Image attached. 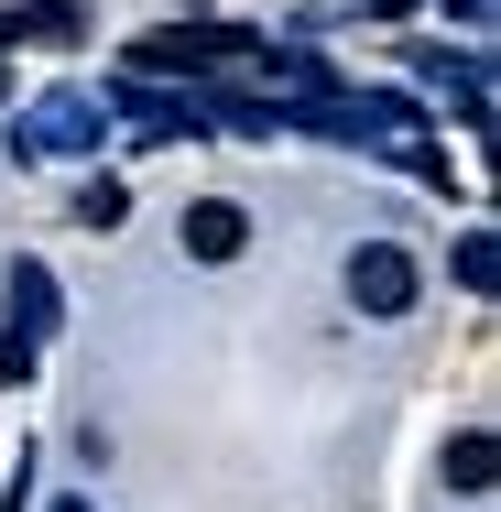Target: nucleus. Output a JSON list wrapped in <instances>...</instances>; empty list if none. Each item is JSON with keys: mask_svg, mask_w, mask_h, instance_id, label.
Returning <instances> with one entry per match:
<instances>
[{"mask_svg": "<svg viewBox=\"0 0 501 512\" xmlns=\"http://www.w3.org/2000/svg\"><path fill=\"white\" fill-rule=\"evenodd\" d=\"M66 218H77V229H120V218H131V186H120V175H88V186L66 197Z\"/></svg>", "mask_w": 501, "mask_h": 512, "instance_id": "nucleus-4", "label": "nucleus"}, {"mask_svg": "<svg viewBox=\"0 0 501 512\" xmlns=\"http://www.w3.org/2000/svg\"><path fill=\"white\" fill-rule=\"evenodd\" d=\"M11 382H33V338H22V327H0V393H11Z\"/></svg>", "mask_w": 501, "mask_h": 512, "instance_id": "nucleus-7", "label": "nucleus"}, {"mask_svg": "<svg viewBox=\"0 0 501 512\" xmlns=\"http://www.w3.org/2000/svg\"><path fill=\"white\" fill-rule=\"evenodd\" d=\"M447 491H491V436H480V425L447 447Z\"/></svg>", "mask_w": 501, "mask_h": 512, "instance_id": "nucleus-5", "label": "nucleus"}, {"mask_svg": "<svg viewBox=\"0 0 501 512\" xmlns=\"http://www.w3.org/2000/svg\"><path fill=\"white\" fill-rule=\"evenodd\" d=\"M458 284H469V295H491V229H469V240H458Z\"/></svg>", "mask_w": 501, "mask_h": 512, "instance_id": "nucleus-6", "label": "nucleus"}, {"mask_svg": "<svg viewBox=\"0 0 501 512\" xmlns=\"http://www.w3.org/2000/svg\"><path fill=\"white\" fill-rule=\"evenodd\" d=\"M11 316H22V338L55 327V273H44V262H11Z\"/></svg>", "mask_w": 501, "mask_h": 512, "instance_id": "nucleus-3", "label": "nucleus"}, {"mask_svg": "<svg viewBox=\"0 0 501 512\" xmlns=\"http://www.w3.org/2000/svg\"><path fill=\"white\" fill-rule=\"evenodd\" d=\"M414 295H425V273H414L403 240H360L349 251V306L360 316H414Z\"/></svg>", "mask_w": 501, "mask_h": 512, "instance_id": "nucleus-1", "label": "nucleus"}, {"mask_svg": "<svg viewBox=\"0 0 501 512\" xmlns=\"http://www.w3.org/2000/svg\"><path fill=\"white\" fill-rule=\"evenodd\" d=\"M55 512H99V502H55Z\"/></svg>", "mask_w": 501, "mask_h": 512, "instance_id": "nucleus-9", "label": "nucleus"}, {"mask_svg": "<svg viewBox=\"0 0 501 512\" xmlns=\"http://www.w3.org/2000/svg\"><path fill=\"white\" fill-rule=\"evenodd\" d=\"M175 251H186V262H240V251H251V207L240 197H197L186 229H175Z\"/></svg>", "mask_w": 501, "mask_h": 512, "instance_id": "nucleus-2", "label": "nucleus"}, {"mask_svg": "<svg viewBox=\"0 0 501 512\" xmlns=\"http://www.w3.org/2000/svg\"><path fill=\"white\" fill-rule=\"evenodd\" d=\"M0 109H11V66H0Z\"/></svg>", "mask_w": 501, "mask_h": 512, "instance_id": "nucleus-8", "label": "nucleus"}]
</instances>
